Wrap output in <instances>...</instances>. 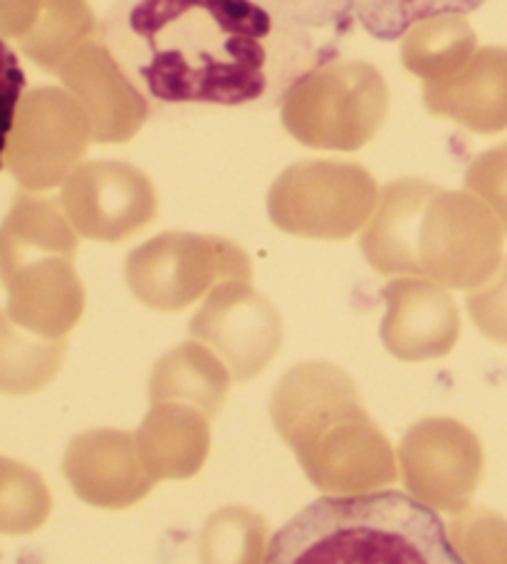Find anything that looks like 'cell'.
<instances>
[{
    "mask_svg": "<svg viewBox=\"0 0 507 564\" xmlns=\"http://www.w3.org/2000/svg\"><path fill=\"white\" fill-rule=\"evenodd\" d=\"M99 43L154 112L272 109L339 55L262 0H115Z\"/></svg>",
    "mask_w": 507,
    "mask_h": 564,
    "instance_id": "cell-1",
    "label": "cell"
},
{
    "mask_svg": "<svg viewBox=\"0 0 507 564\" xmlns=\"http://www.w3.org/2000/svg\"><path fill=\"white\" fill-rule=\"evenodd\" d=\"M262 564H465L433 508L399 490L310 502L268 542Z\"/></svg>",
    "mask_w": 507,
    "mask_h": 564,
    "instance_id": "cell-2",
    "label": "cell"
},
{
    "mask_svg": "<svg viewBox=\"0 0 507 564\" xmlns=\"http://www.w3.org/2000/svg\"><path fill=\"white\" fill-rule=\"evenodd\" d=\"M270 416L320 490L357 492L389 486L397 478L389 443L354 389L339 406H295L276 399Z\"/></svg>",
    "mask_w": 507,
    "mask_h": 564,
    "instance_id": "cell-3",
    "label": "cell"
},
{
    "mask_svg": "<svg viewBox=\"0 0 507 564\" xmlns=\"http://www.w3.org/2000/svg\"><path fill=\"white\" fill-rule=\"evenodd\" d=\"M401 478L423 506L445 512L471 508L481 486L483 443L465 423L455 419H423L406 433L399 446Z\"/></svg>",
    "mask_w": 507,
    "mask_h": 564,
    "instance_id": "cell-4",
    "label": "cell"
},
{
    "mask_svg": "<svg viewBox=\"0 0 507 564\" xmlns=\"http://www.w3.org/2000/svg\"><path fill=\"white\" fill-rule=\"evenodd\" d=\"M63 470L79 498L107 510L134 506L157 486L141 466L134 436L115 429L87 431L69 441Z\"/></svg>",
    "mask_w": 507,
    "mask_h": 564,
    "instance_id": "cell-5",
    "label": "cell"
},
{
    "mask_svg": "<svg viewBox=\"0 0 507 564\" xmlns=\"http://www.w3.org/2000/svg\"><path fill=\"white\" fill-rule=\"evenodd\" d=\"M141 466L157 482L191 478L208 458V419L188 406H151L134 433Z\"/></svg>",
    "mask_w": 507,
    "mask_h": 564,
    "instance_id": "cell-6",
    "label": "cell"
},
{
    "mask_svg": "<svg viewBox=\"0 0 507 564\" xmlns=\"http://www.w3.org/2000/svg\"><path fill=\"white\" fill-rule=\"evenodd\" d=\"M268 542V522L258 512L228 506L203 525L201 564H262Z\"/></svg>",
    "mask_w": 507,
    "mask_h": 564,
    "instance_id": "cell-7",
    "label": "cell"
},
{
    "mask_svg": "<svg viewBox=\"0 0 507 564\" xmlns=\"http://www.w3.org/2000/svg\"><path fill=\"white\" fill-rule=\"evenodd\" d=\"M488 0H352L354 23L381 43H393L411 28L435 18L468 15Z\"/></svg>",
    "mask_w": 507,
    "mask_h": 564,
    "instance_id": "cell-8",
    "label": "cell"
},
{
    "mask_svg": "<svg viewBox=\"0 0 507 564\" xmlns=\"http://www.w3.org/2000/svg\"><path fill=\"white\" fill-rule=\"evenodd\" d=\"M53 498L43 476L25 463L0 456V535H28L47 520Z\"/></svg>",
    "mask_w": 507,
    "mask_h": 564,
    "instance_id": "cell-9",
    "label": "cell"
},
{
    "mask_svg": "<svg viewBox=\"0 0 507 564\" xmlns=\"http://www.w3.org/2000/svg\"><path fill=\"white\" fill-rule=\"evenodd\" d=\"M449 538L465 564H507V518L488 508H465Z\"/></svg>",
    "mask_w": 507,
    "mask_h": 564,
    "instance_id": "cell-10",
    "label": "cell"
},
{
    "mask_svg": "<svg viewBox=\"0 0 507 564\" xmlns=\"http://www.w3.org/2000/svg\"><path fill=\"white\" fill-rule=\"evenodd\" d=\"M276 8L282 18L310 33L342 43L354 30L352 0H262Z\"/></svg>",
    "mask_w": 507,
    "mask_h": 564,
    "instance_id": "cell-11",
    "label": "cell"
},
{
    "mask_svg": "<svg viewBox=\"0 0 507 564\" xmlns=\"http://www.w3.org/2000/svg\"><path fill=\"white\" fill-rule=\"evenodd\" d=\"M25 93V73L20 57L3 37H0V171L6 164L8 144L13 137L20 102Z\"/></svg>",
    "mask_w": 507,
    "mask_h": 564,
    "instance_id": "cell-12",
    "label": "cell"
},
{
    "mask_svg": "<svg viewBox=\"0 0 507 564\" xmlns=\"http://www.w3.org/2000/svg\"><path fill=\"white\" fill-rule=\"evenodd\" d=\"M468 302L473 317L485 335L507 345V260L498 280L490 288L475 292Z\"/></svg>",
    "mask_w": 507,
    "mask_h": 564,
    "instance_id": "cell-13",
    "label": "cell"
},
{
    "mask_svg": "<svg viewBox=\"0 0 507 564\" xmlns=\"http://www.w3.org/2000/svg\"><path fill=\"white\" fill-rule=\"evenodd\" d=\"M475 186H478L481 194L490 200L495 210H498V216L507 230V144L483 159Z\"/></svg>",
    "mask_w": 507,
    "mask_h": 564,
    "instance_id": "cell-14",
    "label": "cell"
}]
</instances>
